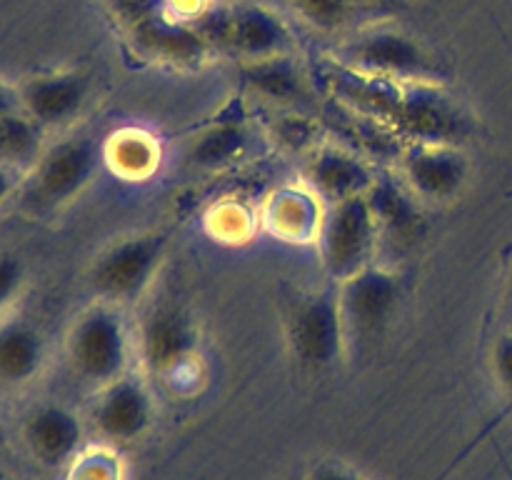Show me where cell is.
Masks as SVG:
<instances>
[{"instance_id": "cell-10", "label": "cell", "mask_w": 512, "mask_h": 480, "mask_svg": "<svg viewBox=\"0 0 512 480\" xmlns=\"http://www.w3.org/2000/svg\"><path fill=\"white\" fill-rule=\"evenodd\" d=\"M155 423V398L143 375L125 373L98 390L90 408V428L110 448L143 438Z\"/></svg>"}, {"instance_id": "cell-16", "label": "cell", "mask_w": 512, "mask_h": 480, "mask_svg": "<svg viewBox=\"0 0 512 480\" xmlns=\"http://www.w3.org/2000/svg\"><path fill=\"white\" fill-rule=\"evenodd\" d=\"M325 203L305 188H280L268 198L263 210V223L275 238L288 243H310L318 238L323 223Z\"/></svg>"}, {"instance_id": "cell-4", "label": "cell", "mask_w": 512, "mask_h": 480, "mask_svg": "<svg viewBox=\"0 0 512 480\" xmlns=\"http://www.w3.org/2000/svg\"><path fill=\"white\" fill-rule=\"evenodd\" d=\"M168 248L170 235L163 230H145L110 243L88 270V285L95 300L125 308L143 298L158 278Z\"/></svg>"}, {"instance_id": "cell-9", "label": "cell", "mask_w": 512, "mask_h": 480, "mask_svg": "<svg viewBox=\"0 0 512 480\" xmlns=\"http://www.w3.org/2000/svg\"><path fill=\"white\" fill-rule=\"evenodd\" d=\"M288 345L298 368L325 373L348 353L338 288L313 290L293 303L288 313Z\"/></svg>"}, {"instance_id": "cell-31", "label": "cell", "mask_w": 512, "mask_h": 480, "mask_svg": "<svg viewBox=\"0 0 512 480\" xmlns=\"http://www.w3.org/2000/svg\"><path fill=\"white\" fill-rule=\"evenodd\" d=\"M15 108H20L18 93H15V88H10V85H5L3 80H0V118Z\"/></svg>"}, {"instance_id": "cell-25", "label": "cell", "mask_w": 512, "mask_h": 480, "mask_svg": "<svg viewBox=\"0 0 512 480\" xmlns=\"http://www.w3.org/2000/svg\"><path fill=\"white\" fill-rule=\"evenodd\" d=\"M208 225L213 230L215 238H223L228 243H238L245 240L253 230V215L248 213V208L240 203H225L218 205L213 213L208 215Z\"/></svg>"}, {"instance_id": "cell-22", "label": "cell", "mask_w": 512, "mask_h": 480, "mask_svg": "<svg viewBox=\"0 0 512 480\" xmlns=\"http://www.w3.org/2000/svg\"><path fill=\"white\" fill-rule=\"evenodd\" d=\"M103 160L125 180H145L158 170L160 148L155 138L138 128H125L103 143Z\"/></svg>"}, {"instance_id": "cell-18", "label": "cell", "mask_w": 512, "mask_h": 480, "mask_svg": "<svg viewBox=\"0 0 512 480\" xmlns=\"http://www.w3.org/2000/svg\"><path fill=\"white\" fill-rule=\"evenodd\" d=\"M133 38L145 53L153 58L168 60V63H200L205 58L210 40L205 38L203 30L193 28L188 23H178L173 18H165L158 10L148 18L130 25Z\"/></svg>"}, {"instance_id": "cell-14", "label": "cell", "mask_w": 512, "mask_h": 480, "mask_svg": "<svg viewBox=\"0 0 512 480\" xmlns=\"http://www.w3.org/2000/svg\"><path fill=\"white\" fill-rule=\"evenodd\" d=\"M375 180L378 175L373 173V168L343 145H320L305 163V185L325 205L370 193Z\"/></svg>"}, {"instance_id": "cell-2", "label": "cell", "mask_w": 512, "mask_h": 480, "mask_svg": "<svg viewBox=\"0 0 512 480\" xmlns=\"http://www.w3.org/2000/svg\"><path fill=\"white\" fill-rule=\"evenodd\" d=\"M103 143L90 133H73L45 145L38 163L23 178V205L35 215L63 210L85 193L98 175Z\"/></svg>"}, {"instance_id": "cell-33", "label": "cell", "mask_w": 512, "mask_h": 480, "mask_svg": "<svg viewBox=\"0 0 512 480\" xmlns=\"http://www.w3.org/2000/svg\"><path fill=\"white\" fill-rule=\"evenodd\" d=\"M0 480H5V475H3V473H0Z\"/></svg>"}, {"instance_id": "cell-21", "label": "cell", "mask_w": 512, "mask_h": 480, "mask_svg": "<svg viewBox=\"0 0 512 480\" xmlns=\"http://www.w3.org/2000/svg\"><path fill=\"white\" fill-rule=\"evenodd\" d=\"M370 205H373L375 220L380 228V240L383 235L393 238L395 243H405L418 235L420 213L418 198L408 188H400L393 180H375V185L368 193Z\"/></svg>"}, {"instance_id": "cell-27", "label": "cell", "mask_w": 512, "mask_h": 480, "mask_svg": "<svg viewBox=\"0 0 512 480\" xmlns=\"http://www.w3.org/2000/svg\"><path fill=\"white\" fill-rule=\"evenodd\" d=\"M25 283V263L15 253H0V320L5 318L13 300Z\"/></svg>"}, {"instance_id": "cell-28", "label": "cell", "mask_w": 512, "mask_h": 480, "mask_svg": "<svg viewBox=\"0 0 512 480\" xmlns=\"http://www.w3.org/2000/svg\"><path fill=\"white\" fill-rule=\"evenodd\" d=\"M490 360H493V373L500 388L505 390L508 398H512V333H503L495 340Z\"/></svg>"}, {"instance_id": "cell-13", "label": "cell", "mask_w": 512, "mask_h": 480, "mask_svg": "<svg viewBox=\"0 0 512 480\" xmlns=\"http://www.w3.org/2000/svg\"><path fill=\"white\" fill-rule=\"evenodd\" d=\"M215 38L230 53L238 55L243 63L275 58V55H290V50L295 48V38L290 33L288 23L265 5L253 3L238 5V8L220 15Z\"/></svg>"}, {"instance_id": "cell-29", "label": "cell", "mask_w": 512, "mask_h": 480, "mask_svg": "<svg viewBox=\"0 0 512 480\" xmlns=\"http://www.w3.org/2000/svg\"><path fill=\"white\" fill-rule=\"evenodd\" d=\"M305 480H358V475L350 473V470L343 468V465L320 463L310 470Z\"/></svg>"}, {"instance_id": "cell-8", "label": "cell", "mask_w": 512, "mask_h": 480, "mask_svg": "<svg viewBox=\"0 0 512 480\" xmlns=\"http://www.w3.org/2000/svg\"><path fill=\"white\" fill-rule=\"evenodd\" d=\"M383 123L405 143L460 145L473 130L463 105L438 83H400Z\"/></svg>"}, {"instance_id": "cell-6", "label": "cell", "mask_w": 512, "mask_h": 480, "mask_svg": "<svg viewBox=\"0 0 512 480\" xmlns=\"http://www.w3.org/2000/svg\"><path fill=\"white\" fill-rule=\"evenodd\" d=\"M133 330L135 358L155 378H175L198 360V320L178 300L160 298L148 303Z\"/></svg>"}, {"instance_id": "cell-26", "label": "cell", "mask_w": 512, "mask_h": 480, "mask_svg": "<svg viewBox=\"0 0 512 480\" xmlns=\"http://www.w3.org/2000/svg\"><path fill=\"white\" fill-rule=\"evenodd\" d=\"M68 480H120V465L108 450L80 453L70 463Z\"/></svg>"}, {"instance_id": "cell-30", "label": "cell", "mask_w": 512, "mask_h": 480, "mask_svg": "<svg viewBox=\"0 0 512 480\" xmlns=\"http://www.w3.org/2000/svg\"><path fill=\"white\" fill-rule=\"evenodd\" d=\"M18 185H20V175L0 165V205H3L15 190H18Z\"/></svg>"}, {"instance_id": "cell-24", "label": "cell", "mask_w": 512, "mask_h": 480, "mask_svg": "<svg viewBox=\"0 0 512 480\" xmlns=\"http://www.w3.org/2000/svg\"><path fill=\"white\" fill-rule=\"evenodd\" d=\"M290 5L303 23L323 33H338L348 28L363 8L360 0H290Z\"/></svg>"}, {"instance_id": "cell-1", "label": "cell", "mask_w": 512, "mask_h": 480, "mask_svg": "<svg viewBox=\"0 0 512 480\" xmlns=\"http://www.w3.org/2000/svg\"><path fill=\"white\" fill-rule=\"evenodd\" d=\"M65 355L75 378L100 390L133 370L135 330L120 305L95 300L75 315L65 338Z\"/></svg>"}, {"instance_id": "cell-20", "label": "cell", "mask_w": 512, "mask_h": 480, "mask_svg": "<svg viewBox=\"0 0 512 480\" xmlns=\"http://www.w3.org/2000/svg\"><path fill=\"white\" fill-rule=\"evenodd\" d=\"M240 78L255 95L270 100V103L298 105L310 95L308 78L290 55L248 60L240 65Z\"/></svg>"}, {"instance_id": "cell-11", "label": "cell", "mask_w": 512, "mask_h": 480, "mask_svg": "<svg viewBox=\"0 0 512 480\" xmlns=\"http://www.w3.org/2000/svg\"><path fill=\"white\" fill-rule=\"evenodd\" d=\"M405 188L423 203H450L470 175L468 155L453 143H405L398 158Z\"/></svg>"}, {"instance_id": "cell-7", "label": "cell", "mask_w": 512, "mask_h": 480, "mask_svg": "<svg viewBox=\"0 0 512 480\" xmlns=\"http://www.w3.org/2000/svg\"><path fill=\"white\" fill-rule=\"evenodd\" d=\"M378 243L380 228L368 193L325 205L315 245L325 273L335 285L373 265Z\"/></svg>"}, {"instance_id": "cell-17", "label": "cell", "mask_w": 512, "mask_h": 480, "mask_svg": "<svg viewBox=\"0 0 512 480\" xmlns=\"http://www.w3.org/2000/svg\"><path fill=\"white\" fill-rule=\"evenodd\" d=\"M45 338L25 318L0 320V388H20L43 370Z\"/></svg>"}, {"instance_id": "cell-12", "label": "cell", "mask_w": 512, "mask_h": 480, "mask_svg": "<svg viewBox=\"0 0 512 480\" xmlns=\"http://www.w3.org/2000/svg\"><path fill=\"white\" fill-rule=\"evenodd\" d=\"M90 78L78 70H55V73L30 75L15 88L18 105L40 128L60 130L73 123L90 100Z\"/></svg>"}, {"instance_id": "cell-19", "label": "cell", "mask_w": 512, "mask_h": 480, "mask_svg": "<svg viewBox=\"0 0 512 480\" xmlns=\"http://www.w3.org/2000/svg\"><path fill=\"white\" fill-rule=\"evenodd\" d=\"M253 145L245 120H223L200 130L185 143L183 160L193 170H223L238 163Z\"/></svg>"}, {"instance_id": "cell-5", "label": "cell", "mask_w": 512, "mask_h": 480, "mask_svg": "<svg viewBox=\"0 0 512 480\" xmlns=\"http://www.w3.org/2000/svg\"><path fill=\"white\" fill-rule=\"evenodd\" d=\"M335 288L348 350L375 348L388 338L405 298L403 280L395 270L373 263Z\"/></svg>"}, {"instance_id": "cell-32", "label": "cell", "mask_w": 512, "mask_h": 480, "mask_svg": "<svg viewBox=\"0 0 512 480\" xmlns=\"http://www.w3.org/2000/svg\"><path fill=\"white\" fill-rule=\"evenodd\" d=\"M360 3H363V5H375V8H378V5H380V8H385V5H400V3H403V0H360Z\"/></svg>"}, {"instance_id": "cell-34", "label": "cell", "mask_w": 512, "mask_h": 480, "mask_svg": "<svg viewBox=\"0 0 512 480\" xmlns=\"http://www.w3.org/2000/svg\"><path fill=\"white\" fill-rule=\"evenodd\" d=\"M510 298H512V283H510Z\"/></svg>"}, {"instance_id": "cell-23", "label": "cell", "mask_w": 512, "mask_h": 480, "mask_svg": "<svg viewBox=\"0 0 512 480\" xmlns=\"http://www.w3.org/2000/svg\"><path fill=\"white\" fill-rule=\"evenodd\" d=\"M45 150V130L20 108L0 118V165L20 178L38 163Z\"/></svg>"}, {"instance_id": "cell-3", "label": "cell", "mask_w": 512, "mask_h": 480, "mask_svg": "<svg viewBox=\"0 0 512 480\" xmlns=\"http://www.w3.org/2000/svg\"><path fill=\"white\" fill-rule=\"evenodd\" d=\"M338 65L393 83H438L448 78V65L415 35L380 25L368 28L338 48Z\"/></svg>"}, {"instance_id": "cell-15", "label": "cell", "mask_w": 512, "mask_h": 480, "mask_svg": "<svg viewBox=\"0 0 512 480\" xmlns=\"http://www.w3.org/2000/svg\"><path fill=\"white\" fill-rule=\"evenodd\" d=\"M23 438L38 463L48 468L70 465L85 445V425L65 405H40L25 418Z\"/></svg>"}]
</instances>
